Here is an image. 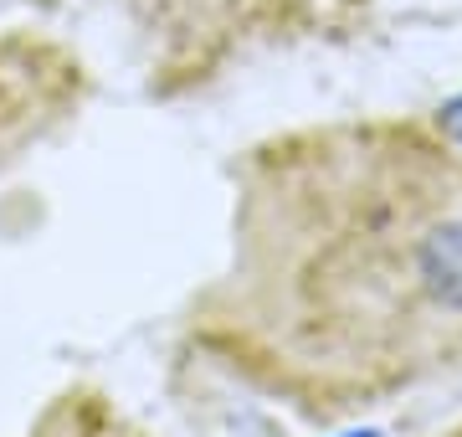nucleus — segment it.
I'll return each mask as SVG.
<instances>
[{"instance_id": "1", "label": "nucleus", "mask_w": 462, "mask_h": 437, "mask_svg": "<svg viewBox=\"0 0 462 437\" xmlns=\"http://www.w3.org/2000/svg\"><path fill=\"white\" fill-rule=\"evenodd\" d=\"M252 345L282 391L355 406L462 360V185L360 206L329 237H273Z\"/></svg>"}, {"instance_id": "2", "label": "nucleus", "mask_w": 462, "mask_h": 437, "mask_svg": "<svg viewBox=\"0 0 462 437\" xmlns=\"http://www.w3.org/2000/svg\"><path fill=\"white\" fill-rule=\"evenodd\" d=\"M26 437H144V432H139L118 406L103 402V396L72 391V396H62V402H51Z\"/></svg>"}, {"instance_id": "3", "label": "nucleus", "mask_w": 462, "mask_h": 437, "mask_svg": "<svg viewBox=\"0 0 462 437\" xmlns=\"http://www.w3.org/2000/svg\"><path fill=\"white\" fill-rule=\"evenodd\" d=\"M437 124H442V135L452 139V144H462V98L447 103L442 114H437Z\"/></svg>"}, {"instance_id": "4", "label": "nucleus", "mask_w": 462, "mask_h": 437, "mask_svg": "<svg viewBox=\"0 0 462 437\" xmlns=\"http://www.w3.org/2000/svg\"><path fill=\"white\" fill-rule=\"evenodd\" d=\"M452 437H462V432H452Z\"/></svg>"}]
</instances>
